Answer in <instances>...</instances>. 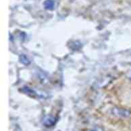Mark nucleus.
Segmentation results:
<instances>
[{"label": "nucleus", "instance_id": "obj_2", "mask_svg": "<svg viewBox=\"0 0 131 131\" xmlns=\"http://www.w3.org/2000/svg\"><path fill=\"white\" fill-rule=\"evenodd\" d=\"M22 90L24 93H27V94H29V95H30V96H31V97L37 96V94L36 93V92H34L32 89L28 88V87H24Z\"/></svg>", "mask_w": 131, "mask_h": 131}, {"label": "nucleus", "instance_id": "obj_1", "mask_svg": "<svg viewBox=\"0 0 131 131\" xmlns=\"http://www.w3.org/2000/svg\"><path fill=\"white\" fill-rule=\"evenodd\" d=\"M58 122V118L51 116H47L43 119V125L46 127H51Z\"/></svg>", "mask_w": 131, "mask_h": 131}, {"label": "nucleus", "instance_id": "obj_3", "mask_svg": "<svg viewBox=\"0 0 131 131\" xmlns=\"http://www.w3.org/2000/svg\"><path fill=\"white\" fill-rule=\"evenodd\" d=\"M20 62L22 63H23L24 65H29L31 63V61L29 59V58L27 57L25 54H21L20 56Z\"/></svg>", "mask_w": 131, "mask_h": 131}]
</instances>
